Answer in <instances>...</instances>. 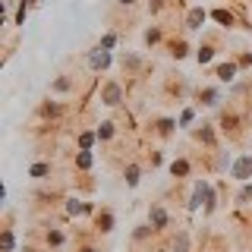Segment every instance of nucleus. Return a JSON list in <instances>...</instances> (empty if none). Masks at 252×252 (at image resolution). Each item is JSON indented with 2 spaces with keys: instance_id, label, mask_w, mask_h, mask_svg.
<instances>
[{
  "instance_id": "obj_20",
  "label": "nucleus",
  "mask_w": 252,
  "mask_h": 252,
  "mask_svg": "<svg viewBox=\"0 0 252 252\" xmlns=\"http://www.w3.org/2000/svg\"><path fill=\"white\" fill-rule=\"evenodd\" d=\"M98 142H110L114 139V132H117V126H114V120H104V123H98Z\"/></svg>"
},
{
  "instance_id": "obj_29",
  "label": "nucleus",
  "mask_w": 252,
  "mask_h": 252,
  "mask_svg": "<svg viewBox=\"0 0 252 252\" xmlns=\"http://www.w3.org/2000/svg\"><path fill=\"white\" fill-rule=\"evenodd\" d=\"M69 89H73V79H69V76L54 79V85H51V92H69Z\"/></svg>"
},
{
  "instance_id": "obj_10",
  "label": "nucleus",
  "mask_w": 252,
  "mask_h": 252,
  "mask_svg": "<svg viewBox=\"0 0 252 252\" xmlns=\"http://www.w3.org/2000/svg\"><path fill=\"white\" fill-rule=\"evenodd\" d=\"M211 19H215L220 29H233L236 26V13L227 10V6H215V10H211Z\"/></svg>"
},
{
  "instance_id": "obj_30",
  "label": "nucleus",
  "mask_w": 252,
  "mask_h": 252,
  "mask_svg": "<svg viewBox=\"0 0 252 252\" xmlns=\"http://www.w3.org/2000/svg\"><path fill=\"white\" fill-rule=\"evenodd\" d=\"M158 41H161V29H158V26H152V29L145 32V44H148V47H155Z\"/></svg>"
},
{
  "instance_id": "obj_33",
  "label": "nucleus",
  "mask_w": 252,
  "mask_h": 252,
  "mask_svg": "<svg viewBox=\"0 0 252 252\" xmlns=\"http://www.w3.org/2000/svg\"><path fill=\"white\" fill-rule=\"evenodd\" d=\"M120 6H132V3H139V0H117Z\"/></svg>"
},
{
  "instance_id": "obj_35",
  "label": "nucleus",
  "mask_w": 252,
  "mask_h": 252,
  "mask_svg": "<svg viewBox=\"0 0 252 252\" xmlns=\"http://www.w3.org/2000/svg\"><path fill=\"white\" fill-rule=\"evenodd\" d=\"M227 3H236V0H227Z\"/></svg>"
},
{
  "instance_id": "obj_26",
  "label": "nucleus",
  "mask_w": 252,
  "mask_h": 252,
  "mask_svg": "<svg viewBox=\"0 0 252 252\" xmlns=\"http://www.w3.org/2000/svg\"><path fill=\"white\" fill-rule=\"evenodd\" d=\"M117 44H120V35H117V32H107V35H101V41H98V47H104V51H114Z\"/></svg>"
},
{
  "instance_id": "obj_25",
  "label": "nucleus",
  "mask_w": 252,
  "mask_h": 252,
  "mask_svg": "<svg viewBox=\"0 0 252 252\" xmlns=\"http://www.w3.org/2000/svg\"><path fill=\"white\" fill-rule=\"evenodd\" d=\"M173 252H189V230H177V236H173Z\"/></svg>"
},
{
  "instance_id": "obj_28",
  "label": "nucleus",
  "mask_w": 252,
  "mask_h": 252,
  "mask_svg": "<svg viewBox=\"0 0 252 252\" xmlns=\"http://www.w3.org/2000/svg\"><path fill=\"white\" fill-rule=\"evenodd\" d=\"M152 233H155V227H152V224H142V227H136V230H132V240L142 243V240H148Z\"/></svg>"
},
{
  "instance_id": "obj_27",
  "label": "nucleus",
  "mask_w": 252,
  "mask_h": 252,
  "mask_svg": "<svg viewBox=\"0 0 252 252\" xmlns=\"http://www.w3.org/2000/svg\"><path fill=\"white\" fill-rule=\"evenodd\" d=\"M192 120H195V107H183V114H180L177 126H180V129H186V126H192Z\"/></svg>"
},
{
  "instance_id": "obj_2",
  "label": "nucleus",
  "mask_w": 252,
  "mask_h": 252,
  "mask_svg": "<svg viewBox=\"0 0 252 252\" xmlns=\"http://www.w3.org/2000/svg\"><path fill=\"white\" fill-rule=\"evenodd\" d=\"M148 224L155 227V233L167 230V227H170V211L164 208L161 202H152V205H148Z\"/></svg>"
},
{
  "instance_id": "obj_18",
  "label": "nucleus",
  "mask_w": 252,
  "mask_h": 252,
  "mask_svg": "<svg viewBox=\"0 0 252 252\" xmlns=\"http://www.w3.org/2000/svg\"><path fill=\"white\" fill-rule=\"evenodd\" d=\"M73 164H76V170H92V164H94V155L92 152H76V158H73Z\"/></svg>"
},
{
  "instance_id": "obj_23",
  "label": "nucleus",
  "mask_w": 252,
  "mask_h": 252,
  "mask_svg": "<svg viewBox=\"0 0 252 252\" xmlns=\"http://www.w3.org/2000/svg\"><path fill=\"white\" fill-rule=\"evenodd\" d=\"M60 114H63V107L57 101H44V104L38 107V117H60Z\"/></svg>"
},
{
  "instance_id": "obj_16",
  "label": "nucleus",
  "mask_w": 252,
  "mask_h": 252,
  "mask_svg": "<svg viewBox=\"0 0 252 252\" xmlns=\"http://www.w3.org/2000/svg\"><path fill=\"white\" fill-rule=\"evenodd\" d=\"M173 129H180V126H177V120H170V117H161V120H155V132H158V136L167 139V136H173Z\"/></svg>"
},
{
  "instance_id": "obj_34",
  "label": "nucleus",
  "mask_w": 252,
  "mask_h": 252,
  "mask_svg": "<svg viewBox=\"0 0 252 252\" xmlns=\"http://www.w3.org/2000/svg\"><path fill=\"white\" fill-rule=\"evenodd\" d=\"M79 252H98V249H94V246H82V249H79Z\"/></svg>"
},
{
  "instance_id": "obj_8",
  "label": "nucleus",
  "mask_w": 252,
  "mask_h": 252,
  "mask_svg": "<svg viewBox=\"0 0 252 252\" xmlns=\"http://www.w3.org/2000/svg\"><path fill=\"white\" fill-rule=\"evenodd\" d=\"M117 227V218L110 208H98V215H94V230L98 233H110Z\"/></svg>"
},
{
  "instance_id": "obj_3",
  "label": "nucleus",
  "mask_w": 252,
  "mask_h": 252,
  "mask_svg": "<svg viewBox=\"0 0 252 252\" xmlns=\"http://www.w3.org/2000/svg\"><path fill=\"white\" fill-rule=\"evenodd\" d=\"M230 177L236 183H252V155H240L230 164Z\"/></svg>"
},
{
  "instance_id": "obj_22",
  "label": "nucleus",
  "mask_w": 252,
  "mask_h": 252,
  "mask_svg": "<svg viewBox=\"0 0 252 252\" xmlns=\"http://www.w3.org/2000/svg\"><path fill=\"white\" fill-rule=\"evenodd\" d=\"M167 47H170V57H173V60H183L186 54H189V44L183 41V38H180V41H170Z\"/></svg>"
},
{
  "instance_id": "obj_31",
  "label": "nucleus",
  "mask_w": 252,
  "mask_h": 252,
  "mask_svg": "<svg viewBox=\"0 0 252 252\" xmlns=\"http://www.w3.org/2000/svg\"><path fill=\"white\" fill-rule=\"evenodd\" d=\"M236 66H240V69H249V66H252V51L240 54V57H236Z\"/></svg>"
},
{
  "instance_id": "obj_32",
  "label": "nucleus",
  "mask_w": 252,
  "mask_h": 252,
  "mask_svg": "<svg viewBox=\"0 0 252 252\" xmlns=\"http://www.w3.org/2000/svg\"><path fill=\"white\" fill-rule=\"evenodd\" d=\"M164 6H167V0H148V10L152 13H161Z\"/></svg>"
},
{
  "instance_id": "obj_17",
  "label": "nucleus",
  "mask_w": 252,
  "mask_h": 252,
  "mask_svg": "<svg viewBox=\"0 0 252 252\" xmlns=\"http://www.w3.org/2000/svg\"><path fill=\"white\" fill-rule=\"evenodd\" d=\"M123 180H126V186H129V189H136V186H139V180H142V167H139V164H126Z\"/></svg>"
},
{
  "instance_id": "obj_12",
  "label": "nucleus",
  "mask_w": 252,
  "mask_h": 252,
  "mask_svg": "<svg viewBox=\"0 0 252 252\" xmlns=\"http://www.w3.org/2000/svg\"><path fill=\"white\" fill-rule=\"evenodd\" d=\"M120 66L126 76H136L142 69V57H136V54H120Z\"/></svg>"
},
{
  "instance_id": "obj_6",
  "label": "nucleus",
  "mask_w": 252,
  "mask_h": 252,
  "mask_svg": "<svg viewBox=\"0 0 252 252\" xmlns=\"http://www.w3.org/2000/svg\"><path fill=\"white\" fill-rule=\"evenodd\" d=\"M110 63H114V54L104 51V47H92L89 51V66L94 69V73H104Z\"/></svg>"
},
{
  "instance_id": "obj_14",
  "label": "nucleus",
  "mask_w": 252,
  "mask_h": 252,
  "mask_svg": "<svg viewBox=\"0 0 252 252\" xmlns=\"http://www.w3.org/2000/svg\"><path fill=\"white\" fill-rule=\"evenodd\" d=\"M215 54H218V44H215V41H205V44H199V51H195V60L205 66V63L215 60Z\"/></svg>"
},
{
  "instance_id": "obj_7",
  "label": "nucleus",
  "mask_w": 252,
  "mask_h": 252,
  "mask_svg": "<svg viewBox=\"0 0 252 252\" xmlns=\"http://www.w3.org/2000/svg\"><path fill=\"white\" fill-rule=\"evenodd\" d=\"M215 76H218V82L230 85V82H236V76H240V66H236V60L218 63V66H215Z\"/></svg>"
},
{
  "instance_id": "obj_5",
  "label": "nucleus",
  "mask_w": 252,
  "mask_h": 252,
  "mask_svg": "<svg viewBox=\"0 0 252 252\" xmlns=\"http://www.w3.org/2000/svg\"><path fill=\"white\" fill-rule=\"evenodd\" d=\"M208 19H211V13H208V10H202V6H189L186 16H183V26H186L189 32H199Z\"/></svg>"
},
{
  "instance_id": "obj_9",
  "label": "nucleus",
  "mask_w": 252,
  "mask_h": 252,
  "mask_svg": "<svg viewBox=\"0 0 252 252\" xmlns=\"http://www.w3.org/2000/svg\"><path fill=\"white\" fill-rule=\"evenodd\" d=\"M195 101H199L202 107H218V104H220V89H215V85L199 89V92H195Z\"/></svg>"
},
{
  "instance_id": "obj_19",
  "label": "nucleus",
  "mask_w": 252,
  "mask_h": 252,
  "mask_svg": "<svg viewBox=\"0 0 252 252\" xmlns=\"http://www.w3.org/2000/svg\"><path fill=\"white\" fill-rule=\"evenodd\" d=\"M44 243H47L51 249H60L63 243H66V236H63V230H57V227H51V230L44 233Z\"/></svg>"
},
{
  "instance_id": "obj_36",
  "label": "nucleus",
  "mask_w": 252,
  "mask_h": 252,
  "mask_svg": "<svg viewBox=\"0 0 252 252\" xmlns=\"http://www.w3.org/2000/svg\"><path fill=\"white\" fill-rule=\"evenodd\" d=\"M183 3H189V0H183Z\"/></svg>"
},
{
  "instance_id": "obj_15",
  "label": "nucleus",
  "mask_w": 252,
  "mask_h": 252,
  "mask_svg": "<svg viewBox=\"0 0 252 252\" xmlns=\"http://www.w3.org/2000/svg\"><path fill=\"white\" fill-rule=\"evenodd\" d=\"M94 142H98V132L82 129V132L76 136V148H79V152H92V145H94Z\"/></svg>"
},
{
  "instance_id": "obj_11",
  "label": "nucleus",
  "mask_w": 252,
  "mask_h": 252,
  "mask_svg": "<svg viewBox=\"0 0 252 252\" xmlns=\"http://www.w3.org/2000/svg\"><path fill=\"white\" fill-rule=\"evenodd\" d=\"M189 170H192L189 158H177V161H170V177H173V180H186Z\"/></svg>"
},
{
  "instance_id": "obj_1",
  "label": "nucleus",
  "mask_w": 252,
  "mask_h": 252,
  "mask_svg": "<svg viewBox=\"0 0 252 252\" xmlns=\"http://www.w3.org/2000/svg\"><path fill=\"white\" fill-rule=\"evenodd\" d=\"M123 98H126V92H123V85L117 82V79H107V82L101 85V104H107V107H120V104H123Z\"/></svg>"
},
{
  "instance_id": "obj_4",
  "label": "nucleus",
  "mask_w": 252,
  "mask_h": 252,
  "mask_svg": "<svg viewBox=\"0 0 252 252\" xmlns=\"http://www.w3.org/2000/svg\"><path fill=\"white\" fill-rule=\"evenodd\" d=\"M192 139L199 142V145L211 148V152H218V132H215V126H211V123H199L192 129Z\"/></svg>"
},
{
  "instance_id": "obj_21",
  "label": "nucleus",
  "mask_w": 252,
  "mask_h": 252,
  "mask_svg": "<svg viewBox=\"0 0 252 252\" xmlns=\"http://www.w3.org/2000/svg\"><path fill=\"white\" fill-rule=\"evenodd\" d=\"M13 249H16L13 227H3V233H0V252H13Z\"/></svg>"
},
{
  "instance_id": "obj_13",
  "label": "nucleus",
  "mask_w": 252,
  "mask_h": 252,
  "mask_svg": "<svg viewBox=\"0 0 252 252\" xmlns=\"http://www.w3.org/2000/svg\"><path fill=\"white\" fill-rule=\"evenodd\" d=\"M51 173H54V164H51V161H35V164L29 167V177H32V180H47Z\"/></svg>"
},
{
  "instance_id": "obj_24",
  "label": "nucleus",
  "mask_w": 252,
  "mask_h": 252,
  "mask_svg": "<svg viewBox=\"0 0 252 252\" xmlns=\"http://www.w3.org/2000/svg\"><path fill=\"white\" fill-rule=\"evenodd\" d=\"M236 205H240V208L252 205V183H243L240 186V192H236Z\"/></svg>"
}]
</instances>
